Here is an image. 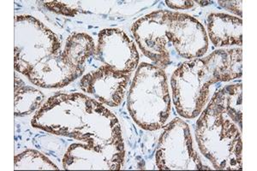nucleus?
<instances>
[{
  "instance_id": "nucleus-1",
  "label": "nucleus",
  "mask_w": 257,
  "mask_h": 171,
  "mask_svg": "<svg viewBox=\"0 0 257 171\" xmlns=\"http://www.w3.org/2000/svg\"><path fill=\"white\" fill-rule=\"evenodd\" d=\"M15 70L33 84L62 87L78 78L95 44L83 33L70 35L64 49L59 37L30 16L15 18Z\"/></svg>"
},
{
  "instance_id": "nucleus-2",
  "label": "nucleus",
  "mask_w": 257,
  "mask_h": 171,
  "mask_svg": "<svg viewBox=\"0 0 257 171\" xmlns=\"http://www.w3.org/2000/svg\"><path fill=\"white\" fill-rule=\"evenodd\" d=\"M32 125L82 141L107 157L117 170L122 167L124 145L119 122L95 99L82 93H58L41 106Z\"/></svg>"
},
{
  "instance_id": "nucleus-3",
  "label": "nucleus",
  "mask_w": 257,
  "mask_h": 171,
  "mask_svg": "<svg viewBox=\"0 0 257 171\" xmlns=\"http://www.w3.org/2000/svg\"><path fill=\"white\" fill-rule=\"evenodd\" d=\"M132 30L144 55L163 70L176 55L194 59L208 51L207 33L190 15L157 11L137 21Z\"/></svg>"
},
{
  "instance_id": "nucleus-4",
  "label": "nucleus",
  "mask_w": 257,
  "mask_h": 171,
  "mask_svg": "<svg viewBox=\"0 0 257 171\" xmlns=\"http://www.w3.org/2000/svg\"><path fill=\"white\" fill-rule=\"evenodd\" d=\"M242 84L218 91L196 122L199 149L216 169L242 170Z\"/></svg>"
},
{
  "instance_id": "nucleus-5",
  "label": "nucleus",
  "mask_w": 257,
  "mask_h": 171,
  "mask_svg": "<svg viewBox=\"0 0 257 171\" xmlns=\"http://www.w3.org/2000/svg\"><path fill=\"white\" fill-rule=\"evenodd\" d=\"M242 76V50H219L205 58L182 64L171 78L173 103L179 116L195 118L202 112L210 86Z\"/></svg>"
},
{
  "instance_id": "nucleus-6",
  "label": "nucleus",
  "mask_w": 257,
  "mask_h": 171,
  "mask_svg": "<svg viewBox=\"0 0 257 171\" xmlns=\"http://www.w3.org/2000/svg\"><path fill=\"white\" fill-rule=\"evenodd\" d=\"M128 110L145 130L165 127L171 113V99L163 69L148 63L138 67L128 92Z\"/></svg>"
},
{
  "instance_id": "nucleus-7",
  "label": "nucleus",
  "mask_w": 257,
  "mask_h": 171,
  "mask_svg": "<svg viewBox=\"0 0 257 171\" xmlns=\"http://www.w3.org/2000/svg\"><path fill=\"white\" fill-rule=\"evenodd\" d=\"M155 160L159 169L163 170L210 169L194 150L187 123L179 118L170 122L161 134Z\"/></svg>"
},
{
  "instance_id": "nucleus-8",
  "label": "nucleus",
  "mask_w": 257,
  "mask_h": 171,
  "mask_svg": "<svg viewBox=\"0 0 257 171\" xmlns=\"http://www.w3.org/2000/svg\"><path fill=\"white\" fill-rule=\"evenodd\" d=\"M93 56L103 65L123 74L133 72L139 64V54L134 41L120 29L100 31Z\"/></svg>"
},
{
  "instance_id": "nucleus-9",
  "label": "nucleus",
  "mask_w": 257,
  "mask_h": 171,
  "mask_svg": "<svg viewBox=\"0 0 257 171\" xmlns=\"http://www.w3.org/2000/svg\"><path fill=\"white\" fill-rule=\"evenodd\" d=\"M130 79L131 74L117 72L101 65L98 70L88 73L82 77L80 87L100 104L117 107L125 97Z\"/></svg>"
},
{
  "instance_id": "nucleus-10",
  "label": "nucleus",
  "mask_w": 257,
  "mask_h": 171,
  "mask_svg": "<svg viewBox=\"0 0 257 171\" xmlns=\"http://www.w3.org/2000/svg\"><path fill=\"white\" fill-rule=\"evenodd\" d=\"M242 22L241 18L224 13H213L208 18V31L214 47L242 46Z\"/></svg>"
},
{
  "instance_id": "nucleus-11",
  "label": "nucleus",
  "mask_w": 257,
  "mask_h": 171,
  "mask_svg": "<svg viewBox=\"0 0 257 171\" xmlns=\"http://www.w3.org/2000/svg\"><path fill=\"white\" fill-rule=\"evenodd\" d=\"M64 169H111L116 166L103 154L85 144H73L63 158Z\"/></svg>"
},
{
  "instance_id": "nucleus-12",
  "label": "nucleus",
  "mask_w": 257,
  "mask_h": 171,
  "mask_svg": "<svg viewBox=\"0 0 257 171\" xmlns=\"http://www.w3.org/2000/svg\"><path fill=\"white\" fill-rule=\"evenodd\" d=\"M45 96L41 91L27 86L18 76H15V115H29L38 109Z\"/></svg>"
},
{
  "instance_id": "nucleus-13",
  "label": "nucleus",
  "mask_w": 257,
  "mask_h": 171,
  "mask_svg": "<svg viewBox=\"0 0 257 171\" xmlns=\"http://www.w3.org/2000/svg\"><path fill=\"white\" fill-rule=\"evenodd\" d=\"M20 169L58 170L59 168L41 152L35 150H26L15 157V170Z\"/></svg>"
},
{
  "instance_id": "nucleus-14",
  "label": "nucleus",
  "mask_w": 257,
  "mask_h": 171,
  "mask_svg": "<svg viewBox=\"0 0 257 171\" xmlns=\"http://www.w3.org/2000/svg\"><path fill=\"white\" fill-rule=\"evenodd\" d=\"M219 3L229 12L239 15L242 18V1H219Z\"/></svg>"
},
{
  "instance_id": "nucleus-15",
  "label": "nucleus",
  "mask_w": 257,
  "mask_h": 171,
  "mask_svg": "<svg viewBox=\"0 0 257 171\" xmlns=\"http://www.w3.org/2000/svg\"><path fill=\"white\" fill-rule=\"evenodd\" d=\"M167 6L173 10H187L194 6L193 1H166Z\"/></svg>"
}]
</instances>
